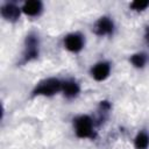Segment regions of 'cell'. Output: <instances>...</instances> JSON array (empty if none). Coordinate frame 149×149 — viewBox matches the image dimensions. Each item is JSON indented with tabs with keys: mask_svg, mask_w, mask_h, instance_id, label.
Segmentation results:
<instances>
[{
	"mask_svg": "<svg viewBox=\"0 0 149 149\" xmlns=\"http://www.w3.org/2000/svg\"><path fill=\"white\" fill-rule=\"evenodd\" d=\"M85 44V38L79 33H71L64 37V47L71 52H79Z\"/></svg>",
	"mask_w": 149,
	"mask_h": 149,
	"instance_id": "3",
	"label": "cell"
},
{
	"mask_svg": "<svg viewBox=\"0 0 149 149\" xmlns=\"http://www.w3.org/2000/svg\"><path fill=\"white\" fill-rule=\"evenodd\" d=\"M38 55V41L36 36L28 35L26 40V51H24V59L30 61L31 58L37 57Z\"/></svg>",
	"mask_w": 149,
	"mask_h": 149,
	"instance_id": "6",
	"label": "cell"
},
{
	"mask_svg": "<svg viewBox=\"0 0 149 149\" xmlns=\"http://www.w3.org/2000/svg\"><path fill=\"white\" fill-rule=\"evenodd\" d=\"M80 87L76 80H66L62 84V92L66 98H74L78 95Z\"/></svg>",
	"mask_w": 149,
	"mask_h": 149,
	"instance_id": "8",
	"label": "cell"
},
{
	"mask_svg": "<svg viewBox=\"0 0 149 149\" xmlns=\"http://www.w3.org/2000/svg\"><path fill=\"white\" fill-rule=\"evenodd\" d=\"M62 81L56 78H48L38 83L34 90V94L36 95H52L59 91H62Z\"/></svg>",
	"mask_w": 149,
	"mask_h": 149,
	"instance_id": "2",
	"label": "cell"
},
{
	"mask_svg": "<svg viewBox=\"0 0 149 149\" xmlns=\"http://www.w3.org/2000/svg\"><path fill=\"white\" fill-rule=\"evenodd\" d=\"M148 6H149V1H134L133 3H130L132 9L133 10H137V12L144 10Z\"/></svg>",
	"mask_w": 149,
	"mask_h": 149,
	"instance_id": "12",
	"label": "cell"
},
{
	"mask_svg": "<svg viewBox=\"0 0 149 149\" xmlns=\"http://www.w3.org/2000/svg\"><path fill=\"white\" fill-rule=\"evenodd\" d=\"M134 146L136 149H147L149 147V135L146 132H140L134 140Z\"/></svg>",
	"mask_w": 149,
	"mask_h": 149,
	"instance_id": "10",
	"label": "cell"
},
{
	"mask_svg": "<svg viewBox=\"0 0 149 149\" xmlns=\"http://www.w3.org/2000/svg\"><path fill=\"white\" fill-rule=\"evenodd\" d=\"M20 8L13 3H6L1 8V15L8 21H15L20 16Z\"/></svg>",
	"mask_w": 149,
	"mask_h": 149,
	"instance_id": "9",
	"label": "cell"
},
{
	"mask_svg": "<svg viewBox=\"0 0 149 149\" xmlns=\"http://www.w3.org/2000/svg\"><path fill=\"white\" fill-rule=\"evenodd\" d=\"M42 9H43V5H42L41 1H37V0L27 1V2L23 3V6L21 8V10L26 15H29V16H37V15H40Z\"/></svg>",
	"mask_w": 149,
	"mask_h": 149,
	"instance_id": "7",
	"label": "cell"
},
{
	"mask_svg": "<svg viewBox=\"0 0 149 149\" xmlns=\"http://www.w3.org/2000/svg\"><path fill=\"white\" fill-rule=\"evenodd\" d=\"M144 38H146V42L149 44V26L147 27L146 29V34H144Z\"/></svg>",
	"mask_w": 149,
	"mask_h": 149,
	"instance_id": "13",
	"label": "cell"
},
{
	"mask_svg": "<svg viewBox=\"0 0 149 149\" xmlns=\"http://www.w3.org/2000/svg\"><path fill=\"white\" fill-rule=\"evenodd\" d=\"M130 62H132V64H133L134 66H136V68H143L144 64L147 63V56H146V54H143V52L135 54V55L132 56Z\"/></svg>",
	"mask_w": 149,
	"mask_h": 149,
	"instance_id": "11",
	"label": "cell"
},
{
	"mask_svg": "<svg viewBox=\"0 0 149 149\" xmlns=\"http://www.w3.org/2000/svg\"><path fill=\"white\" fill-rule=\"evenodd\" d=\"M74 132L78 137L92 139L94 136V122L88 115H79L73 120Z\"/></svg>",
	"mask_w": 149,
	"mask_h": 149,
	"instance_id": "1",
	"label": "cell"
},
{
	"mask_svg": "<svg viewBox=\"0 0 149 149\" xmlns=\"http://www.w3.org/2000/svg\"><path fill=\"white\" fill-rule=\"evenodd\" d=\"M111 73V65L108 62H98L91 69V76L97 81H102L108 78Z\"/></svg>",
	"mask_w": 149,
	"mask_h": 149,
	"instance_id": "5",
	"label": "cell"
},
{
	"mask_svg": "<svg viewBox=\"0 0 149 149\" xmlns=\"http://www.w3.org/2000/svg\"><path fill=\"white\" fill-rule=\"evenodd\" d=\"M94 31L97 35L99 36H106V35H111L114 30V23L113 20L108 16H101L98 19V21L94 23L93 27Z\"/></svg>",
	"mask_w": 149,
	"mask_h": 149,
	"instance_id": "4",
	"label": "cell"
}]
</instances>
